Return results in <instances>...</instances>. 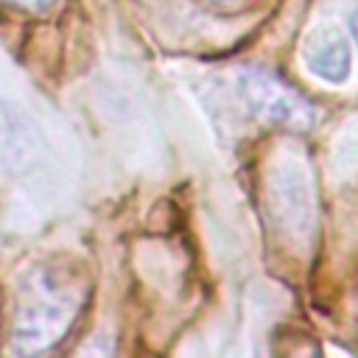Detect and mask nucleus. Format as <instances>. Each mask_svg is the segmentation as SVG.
I'll return each instance as SVG.
<instances>
[{
	"mask_svg": "<svg viewBox=\"0 0 358 358\" xmlns=\"http://www.w3.org/2000/svg\"><path fill=\"white\" fill-rule=\"evenodd\" d=\"M84 291L78 288V277L56 268L34 271L14 305L11 319V350L31 355L45 352L59 344L73 322L78 319Z\"/></svg>",
	"mask_w": 358,
	"mask_h": 358,
	"instance_id": "obj_1",
	"label": "nucleus"
},
{
	"mask_svg": "<svg viewBox=\"0 0 358 358\" xmlns=\"http://www.w3.org/2000/svg\"><path fill=\"white\" fill-rule=\"evenodd\" d=\"M238 81H241V92L255 115H260L277 126H288V129L310 126L313 106L277 73H271L266 67H246V70H241Z\"/></svg>",
	"mask_w": 358,
	"mask_h": 358,
	"instance_id": "obj_2",
	"label": "nucleus"
},
{
	"mask_svg": "<svg viewBox=\"0 0 358 358\" xmlns=\"http://www.w3.org/2000/svg\"><path fill=\"white\" fill-rule=\"evenodd\" d=\"M305 59H308L310 73H316L324 81H344L350 73V48H347L344 34L336 28L319 31L308 42Z\"/></svg>",
	"mask_w": 358,
	"mask_h": 358,
	"instance_id": "obj_3",
	"label": "nucleus"
},
{
	"mask_svg": "<svg viewBox=\"0 0 358 358\" xmlns=\"http://www.w3.org/2000/svg\"><path fill=\"white\" fill-rule=\"evenodd\" d=\"M6 6H14V8H22V11H42L48 8L53 0H0Z\"/></svg>",
	"mask_w": 358,
	"mask_h": 358,
	"instance_id": "obj_4",
	"label": "nucleus"
},
{
	"mask_svg": "<svg viewBox=\"0 0 358 358\" xmlns=\"http://www.w3.org/2000/svg\"><path fill=\"white\" fill-rule=\"evenodd\" d=\"M350 31H352L355 45H358V8H355V11H352V17H350Z\"/></svg>",
	"mask_w": 358,
	"mask_h": 358,
	"instance_id": "obj_5",
	"label": "nucleus"
},
{
	"mask_svg": "<svg viewBox=\"0 0 358 358\" xmlns=\"http://www.w3.org/2000/svg\"><path fill=\"white\" fill-rule=\"evenodd\" d=\"M210 3H218V6H227V3H238V0H210Z\"/></svg>",
	"mask_w": 358,
	"mask_h": 358,
	"instance_id": "obj_6",
	"label": "nucleus"
}]
</instances>
